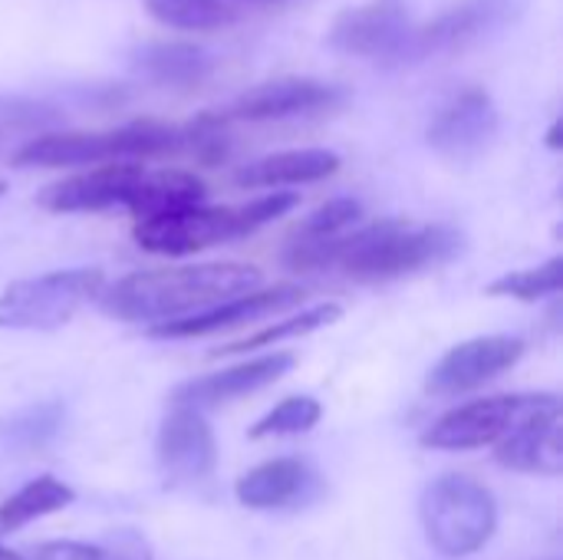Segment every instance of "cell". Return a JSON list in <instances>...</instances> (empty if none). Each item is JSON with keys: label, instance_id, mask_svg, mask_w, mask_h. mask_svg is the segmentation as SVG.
Here are the masks:
<instances>
[{"label": "cell", "instance_id": "6da1fadb", "mask_svg": "<svg viewBox=\"0 0 563 560\" xmlns=\"http://www.w3.org/2000/svg\"><path fill=\"white\" fill-rule=\"evenodd\" d=\"M462 231L449 224H412L402 218H383L353 234H336L323 241L290 238L284 261L290 271L310 274L340 267L353 281L376 284L445 264L462 251Z\"/></svg>", "mask_w": 563, "mask_h": 560}, {"label": "cell", "instance_id": "7a4b0ae2", "mask_svg": "<svg viewBox=\"0 0 563 560\" xmlns=\"http://www.w3.org/2000/svg\"><path fill=\"white\" fill-rule=\"evenodd\" d=\"M261 271L251 264H191V267H158L139 271L112 287H102V314L125 323H165L205 314L224 300L251 294L261 287Z\"/></svg>", "mask_w": 563, "mask_h": 560}, {"label": "cell", "instance_id": "3957f363", "mask_svg": "<svg viewBox=\"0 0 563 560\" xmlns=\"http://www.w3.org/2000/svg\"><path fill=\"white\" fill-rule=\"evenodd\" d=\"M185 152V125L162 119H132L99 132H40L13 152L16 168H79L139 162Z\"/></svg>", "mask_w": 563, "mask_h": 560}, {"label": "cell", "instance_id": "277c9868", "mask_svg": "<svg viewBox=\"0 0 563 560\" xmlns=\"http://www.w3.org/2000/svg\"><path fill=\"white\" fill-rule=\"evenodd\" d=\"M297 205H300L297 191H274V195L254 198V201L238 205V208L198 205V208L145 218L135 224L132 238L148 254L185 257V254H198V251L247 238V234L261 231L264 224L277 221L280 215L294 211Z\"/></svg>", "mask_w": 563, "mask_h": 560}, {"label": "cell", "instance_id": "5b68a950", "mask_svg": "<svg viewBox=\"0 0 563 560\" xmlns=\"http://www.w3.org/2000/svg\"><path fill=\"white\" fill-rule=\"evenodd\" d=\"M419 518L429 545L445 558L482 551L498 528L495 495L472 475H439L419 502Z\"/></svg>", "mask_w": 563, "mask_h": 560}, {"label": "cell", "instance_id": "8992f818", "mask_svg": "<svg viewBox=\"0 0 563 560\" xmlns=\"http://www.w3.org/2000/svg\"><path fill=\"white\" fill-rule=\"evenodd\" d=\"M106 274L99 267L53 271L13 281L0 294V330H59L86 304L99 300Z\"/></svg>", "mask_w": 563, "mask_h": 560}, {"label": "cell", "instance_id": "52a82bcc", "mask_svg": "<svg viewBox=\"0 0 563 560\" xmlns=\"http://www.w3.org/2000/svg\"><path fill=\"white\" fill-rule=\"evenodd\" d=\"M551 403H558V396H551V393H511V396L475 399V403H465V406L439 416L422 432V446L445 449V452L482 449V446L501 442L511 429H518L528 416L541 413Z\"/></svg>", "mask_w": 563, "mask_h": 560}, {"label": "cell", "instance_id": "ba28073f", "mask_svg": "<svg viewBox=\"0 0 563 560\" xmlns=\"http://www.w3.org/2000/svg\"><path fill=\"white\" fill-rule=\"evenodd\" d=\"M412 30L416 26L402 0H366L333 20L327 43L356 59L402 66L409 63Z\"/></svg>", "mask_w": 563, "mask_h": 560}, {"label": "cell", "instance_id": "9c48e42d", "mask_svg": "<svg viewBox=\"0 0 563 560\" xmlns=\"http://www.w3.org/2000/svg\"><path fill=\"white\" fill-rule=\"evenodd\" d=\"M528 10V0H455L439 10L429 23L412 30L409 63L459 53L478 40H488L511 26Z\"/></svg>", "mask_w": 563, "mask_h": 560}, {"label": "cell", "instance_id": "30bf717a", "mask_svg": "<svg viewBox=\"0 0 563 560\" xmlns=\"http://www.w3.org/2000/svg\"><path fill=\"white\" fill-rule=\"evenodd\" d=\"M343 89L310 76H280L241 92L221 116L224 122H280L340 106Z\"/></svg>", "mask_w": 563, "mask_h": 560}, {"label": "cell", "instance_id": "8fae6325", "mask_svg": "<svg viewBox=\"0 0 563 560\" xmlns=\"http://www.w3.org/2000/svg\"><path fill=\"white\" fill-rule=\"evenodd\" d=\"M498 129H501V116L495 99L485 89L468 86L439 106L426 139L445 158H475L495 142Z\"/></svg>", "mask_w": 563, "mask_h": 560}, {"label": "cell", "instance_id": "7c38bea8", "mask_svg": "<svg viewBox=\"0 0 563 560\" xmlns=\"http://www.w3.org/2000/svg\"><path fill=\"white\" fill-rule=\"evenodd\" d=\"M525 356V343L518 337H475L452 347L426 376V389L432 396H462L472 393L501 373H508Z\"/></svg>", "mask_w": 563, "mask_h": 560}, {"label": "cell", "instance_id": "4fadbf2b", "mask_svg": "<svg viewBox=\"0 0 563 560\" xmlns=\"http://www.w3.org/2000/svg\"><path fill=\"white\" fill-rule=\"evenodd\" d=\"M303 287L297 284H274V287H257L251 294H241L234 300H224L205 314H195V317H181V320H165V323H155L148 327V337L155 340H188V337H211V333H221V330H234V327H244V323H254V320H264L271 314H280V310H290L303 300Z\"/></svg>", "mask_w": 563, "mask_h": 560}, {"label": "cell", "instance_id": "5bb4252c", "mask_svg": "<svg viewBox=\"0 0 563 560\" xmlns=\"http://www.w3.org/2000/svg\"><path fill=\"white\" fill-rule=\"evenodd\" d=\"M158 469L172 485H195L205 482L218 465V442L211 426L201 413L172 406L158 429Z\"/></svg>", "mask_w": 563, "mask_h": 560}, {"label": "cell", "instance_id": "9a60e30c", "mask_svg": "<svg viewBox=\"0 0 563 560\" xmlns=\"http://www.w3.org/2000/svg\"><path fill=\"white\" fill-rule=\"evenodd\" d=\"M297 363V356L290 350H274V353H264V356H254V360H244L231 370H221V373H208V376H198V380H188L181 383L168 403L172 406H181V409H218L224 403H234L247 393H257L271 383H277L290 366Z\"/></svg>", "mask_w": 563, "mask_h": 560}, {"label": "cell", "instance_id": "2e32d148", "mask_svg": "<svg viewBox=\"0 0 563 560\" xmlns=\"http://www.w3.org/2000/svg\"><path fill=\"white\" fill-rule=\"evenodd\" d=\"M145 165L139 162H112V165H96L89 172L59 178L40 191V208L56 211V215H73V211H106L129 201L139 175Z\"/></svg>", "mask_w": 563, "mask_h": 560}, {"label": "cell", "instance_id": "e0dca14e", "mask_svg": "<svg viewBox=\"0 0 563 560\" xmlns=\"http://www.w3.org/2000/svg\"><path fill=\"white\" fill-rule=\"evenodd\" d=\"M498 465L531 475H561L563 472V416L561 399L528 416L518 429H511L495 452Z\"/></svg>", "mask_w": 563, "mask_h": 560}, {"label": "cell", "instance_id": "ac0fdd59", "mask_svg": "<svg viewBox=\"0 0 563 560\" xmlns=\"http://www.w3.org/2000/svg\"><path fill=\"white\" fill-rule=\"evenodd\" d=\"M336 168H340V155L330 149H290L247 162L244 168L234 172V182L241 188H284V185L323 182L336 175Z\"/></svg>", "mask_w": 563, "mask_h": 560}, {"label": "cell", "instance_id": "d6986e66", "mask_svg": "<svg viewBox=\"0 0 563 560\" xmlns=\"http://www.w3.org/2000/svg\"><path fill=\"white\" fill-rule=\"evenodd\" d=\"M310 488H313V472L300 459H271L244 472L234 485V495L244 508L274 512L307 498Z\"/></svg>", "mask_w": 563, "mask_h": 560}, {"label": "cell", "instance_id": "ffe728a7", "mask_svg": "<svg viewBox=\"0 0 563 560\" xmlns=\"http://www.w3.org/2000/svg\"><path fill=\"white\" fill-rule=\"evenodd\" d=\"M205 198H208V188L195 172H185V168H145L139 175L125 208L139 221H145V218L198 208V205H205Z\"/></svg>", "mask_w": 563, "mask_h": 560}, {"label": "cell", "instance_id": "44dd1931", "mask_svg": "<svg viewBox=\"0 0 563 560\" xmlns=\"http://www.w3.org/2000/svg\"><path fill=\"white\" fill-rule=\"evenodd\" d=\"M132 66L158 86H198L211 76L214 56L201 43L152 40L132 53Z\"/></svg>", "mask_w": 563, "mask_h": 560}, {"label": "cell", "instance_id": "7402d4cb", "mask_svg": "<svg viewBox=\"0 0 563 560\" xmlns=\"http://www.w3.org/2000/svg\"><path fill=\"white\" fill-rule=\"evenodd\" d=\"M76 502V492L59 482L56 475H40L33 482H26L20 492H13L7 502H0V538L10 531H20L23 525L56 515L63 508H69Z\"/></svg>", "mask_w": 563, "mask_h": 560}, {"label": "cell", "instance_id": "603a6c76", "mask_svg": "<svg viewBox=\"0 0 563 560\" xmlns=\"http://www.w3.org/2000/svg\"><path fill=\"white\" fill-rule=\"evenodd\" d=\"M145 10L181 33H214L238 20V10L228 0H145Z\"/></svg>", "mask_w": 563, "mask_h": 560}, {"label": "cell", "instance_id": "cb8c5ba5", "mask_svg": "<svg viewBox=\"0 0 563 560\" xmlns=\"http://www.w3.org/2000/svg\"><path fill=\"white\" fill-rule=\"evenodd\" d=\"M340 317H343V307H340V304H317V307L300 310L297 317L277 320V323H271V327H264V330H257V333H251V337H244V340H238V343H231V347H221V350H214L211 356H234V353L267 350V347H277V343H284V340L307 337V333H313V330H320V327H327V323H333V320H340Z\"/></svg>", "mask_w": 563, "mask_h": 560}, {"label": "cell", "instance_id": "d4e9b609", "mask_svg": "<svg viewBox=\"0 0 563 560\" xmlns=\"http://www.w3.org/2000/svg\"><path fill=\"white\" fill-rule=\"evenodd\" d=\"M563 284V257H551L548 264L541 267H528V271H515V274H505L498 281L488 284V297H515V300H525V304H534V300H544V297H554Z\"/></svg>", "mask_w": 563, "mask_h": 560}, {"label": "cell", "instance_id": "484cf974", "mask_svg": "<svg viewBox=\"0 0 563 560\" xmlns=\"http://www.w3.org/2000/svg\"><path fill=\"white\" fill-rule=\"evenodd\" d=\"M323 409L310 396H290L280 406H274L264 419L251 426V439H274V436H300L310 432L320 422Z\"/></svg>", "mask_w": 563, "mask_h": 560}, {"label": "cell", "instance_id": "4316f807", "mask_svg": "<svg viewBox=\"0 0 563 560\" xmlns=\"http://www.w3.org/2000/svg\"><path fill=\"white\" fill-rule=\"evenodd\" d=\"M360 218H363V205L356 198H333V201L320 205L313 215H307L290 238H297V241L336 238V234H346V228L356 224Z\"/></svg>", "mask_w": 563, "mask_h": 560}, {"label": "cell", "instance_id": "83f0119b", "mask_svg": "<svg viewBox=\"0 0 563 560\" xmlns=\"http://www.w3.org/2000/svg\"><path fill=\"white\" fill-rule=\"evenodd\" d=\"M23 560H102V548L86 541H43Z\"/></svg>", "mask_w": 563, "mask_h": 560}, {"label": "cell", "instance_id": "f1b7e54d", "mask_svg": "<svg viewBox=\"0 0 563 560\" xmlns=\"http://www.w3.org/2000/svg\"><path fill=\"white\" fill-rule=\"evenodd\" d=\"M102 560H148L145 558V548L139 538L132 535H122V541H115L112 548H102Z\"/></svg>", "mask_w": 563, "mask_h": 560}, {"label": "cell", "instance_id": "f546056e", "mask_svg": "<svg viewBox=\"0 0 563 560\" xmlns=\"http://www.w3.org/2000/svg\"><path fill=\"white\" fill-rule=\"evenodd\" d=\"M558 135H561V122H554V129H551V135H548V145H551V149H558V145H561V139H558Z\"/></svg>", "mask_w": 563, "mask_h": 560}, {"label": "cell", "instance_id": "4dcf8cb0", "mask_svg": "<svg viewBox=\"0 0 563 560\" xmlns=\"http://www.w3.org/2000/svg\"><path fill=\"white\" fill-rule=\"evenodd\" d=\"M0 560H23V554H13V551L0 548Z\"/></svg>", "mask_w": 563, "mask_h": 560}, {"label": "cell", "instance_id": "1f68e13d", "mask_svg": "<svg viewBox=\"0 0 563 560\" xmlns=\"http://www.w3.org/2000/svg\"><path fill=\"white\" fill-rule=\"evenodd\" d=\"M3 191H7V182H0V198H3Z\"/></svg>", "mask_w": 563, "mask_h": 560}, {"label": "cell", "instance_id": "d6a6232c", "mask_svg": "<svg viewBox=\"0 0 563 560\" xmlns=\"http://www.w3.org/2000/svg\"><path fill=\"white\" fill-rule=\"evenodd\" d=\"M254 3H274V0H254Z\"/></svg>", "mask_w": 563, "mask_h": 560}]
</instances>
